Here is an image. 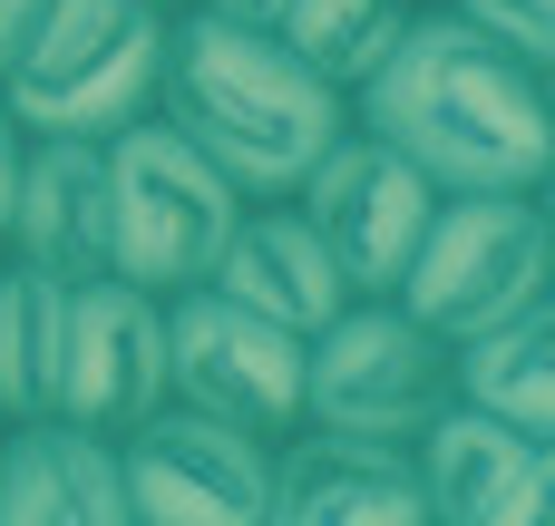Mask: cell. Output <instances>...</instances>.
I'll use <instances>...</instances> for the list:
<instances>
[{
    "mask_svg": "<svg viewBox=\"0 0 555 526\" xmlns=\"http://www.w3.org/2000/svg\"><path fill=\"white\" fill-rule=\"evenodd\" d=\"M351 127H371L390 156H410L439 195H546L555 166L546 68L498 49L488 29L449 20L439 0H410L390 49L361 68Z\"/></svg>",
    "mask_w": 555,
    "mask_h": 526,
    "instance_id": "cell-1",
    "label": "cell"
},
{
    "mask_svg": "<svg viewBox=\"0 0 555 526\" xmlns=\"http://www.w3.org/2000/svg\"><path fill=\"white\" fill-rule=\"evenodd\" d=\"M156 117L234 195H293L312 176V156L351 127V98L332 78H312L273 29H234L215 10H166Z\"/></svg>",
    "mask_w": 555,
    "mask_h": 526,
    "instance_id": "cell-2",
    "label": "cell"
},
{
    "mask_svg": "<svg viewBox=\"0 0 555 526\" xmlns=\"http://www.w3.org/2000/svg\"><path fill=\"white\" fill-rule=\"evenodd\" d=\"M166 10L156 0H39L20 59L0 68V107L20 137H117L156 107Z\"/></svg>",
    "mask_w": 555,
    "mask_h": 526,
    "instance_id": "cell-3",
    "label": "cell"
},
{
    "mask_svg": "<svg viewBox=\"0 0 555 526\" xmlns=\"http://www.w3.org/2000/svg\"><path fill=\"white\" fill-rule=\"evenodd\" d=\"M107 146V273L146 283V293H195L244 215V195L146 107L127 117Z\"/></svg>",
    "mask_w": 555,
    "mask_h": 526,
    "instance_id": "cell-4",
    "label": "cell"
},
{
    "mask_svg": "<svg viewBox=\"0 0 555 526\" xmlns=\"http://www.w3.org/2000/svg\"><path fill=\"white\" fill-rule=\"evenodd\" d=\"M546 195H439L390 293L439 342H468V332L546 303Z\"/></svg>",
    "mask_w": 555,
    "mask_h": 526,
    "instance_id": "cell-5",
    "label": "cell"
},
{
    "mask_svg": "<svg viewBox=\"0 0 555 526\" xmlns=\"http://www.w3.org/2000/svg\"><path fill=\"white\" fill-rule=\"evenodd\" d=\"M449 400V342L400 303V293H351L312 342H302V420L400 439Z\"/></svg>",
    "mask_w": 555,
    "mask_h": 526,
    "instance_id": "cell-6",
    "label": "cell"
},
{
    "mask_svg": "<svg viewBox=\"0 0 555 526\" xmlns=\"http://www.w3.org/2000/svg\"><path fill=\"white\" fill-rule=\"evenodd\" d=\"M117 478H127V526H263L273 439L156 400L146 420L117 429Z\"/></svg>",
    "mask_w": 555,
    "mask_h": 526,
    "instance_id": "cell-7",
    "label": "cell"
},
{
    "mask_svg": "<svg viewBox=\"0 0 555 526\" xmlns=\"http://www.w3.org/2000/svg\"><path fill=\"white\" fill-rule=\"evenodd\" d=\"M166 400L234 420L254 439H283L302 420V332L224 303L215 283L166 293Z\"/></svg>",
    "mask_w": 555,
    "mask_h": 526,
    "instance_id": "cell-8",
    "label": "cell"
},
{
    "mask_svg": "<svg viewBox=\"0 0 555 526\" xmlns=\"http://www.w3.org/2000/svg\"><path fill=\"white\" fill-rule=\"evenodd\" d=\"M293 205L332 244V264H341L351 293H390L400 264H410V244H420V224H429V205H439V185L410 156H390L371 127H341L312 156V176L293 185Z\"/></svg>",
    "mask_w": 555,
    "mask_h": 526,
    "instance_id": "cell-9",
    "label": "cell"
},
{
    "mask_svg": "<svg viewBox=\"0 0 555 526\" xmlns=\"http://www.w3.org/2000/svg\"><path fill=\"white\" fill-rule=\"evenodd\" d=\"M166 400V293L127 283V273H88L68 283V322H59V381L49 410L88 420V429H127Z\"/></svg>",
    "mask_w": 555,
    "mask_h": 526,
    "instance_id": "cell-10",
    "label": "cell"
},
{
    "mask_svg": "<svg viewBox=\"0 0 555 526\" xmlns=\"http://www.w3.org/2000/svg\"><path fill=\"white\" fill-rule=\"evenodd\" d=\"M410 478L429 526H537L555 498V439L507 429L468 400H439L410 429Z\"/></svg>",
    "mask_w": 555,
    "mask_h": 526,
    "instance_id": "cell-11",
    "label": "cell"
},
{
    "mask_svg": "<svg viewBox=\"0 0 555 526\" xmlns=\"http://www.w3.org/2000/svg\"><path fill=\"white\" fill-rule=\"evenodd\" d=\"M263 526H429V517H420V478H410V449L400 439L293 420L273 439Z\"/></svg>",
    "mask_w": 555,
    "mask_h": 526,
    "instance_id": "cell-12",
    "label": "cell"
},
{
    "mask_svg": "<svg viewBox=\"0 0 555 526\" xmlns=\"http://www.w3.org/2000/svg\"><path fill=\"white\" fill-rule=\"evenodd\" d=\"M0 254L10 264H39L59 283L107 273V146L98 137H20Z\"/></svg>",
    "mask_w": 555,
    "mask_h": 526,
    "instance_id": "cell-13",
    "label": "cell"
},
{
    "mask_svg": "<svg viewBox=\"0 0 555 526\" xmlns=\"http://www.w3.org/2000/svg\"><path fill=\"white\" fill-rule=\"evenodd\" d=\"M224 303H244V312H263V322H283V332H322L341 303H351V283H341V264H332V244L302 224V205L293 195H244V215H234V234H224V254H215V273H205Z\"/></svg>",
    "mask_w": 555,
    "mask_h": 526,
    "instance_id": "cell-14",
    "label": "cell"
},
{
    "mask_svg": "<svg viewBox=\"0 0 555 526\" xmlns=\"http://www.w3.org/2000/svg\"><path fill=\"white\" fill-rule=\"evenodd\" d=\"M0 526H127L117 439L88 420H0Z\"/></svg>",
    "mask_w": 555,
    "mask_h": 526,
    "instance_id": "cell-15",
    "label": "cell"
},
{
    "mask_svg": "<svg viewBox=\"0 0 555 526\" xmlns=\"http://www.w3.org/2000/svg\"><path fill=\"white\" fill-rule=\"evenodd\" d=\"M449 400L555 439V303H527V312L449 342Z\"/></svg>",
    "mask_w": 555,
    "mask_h": 526,
    "instance_id": "cell-16",
    "label": "cell"
},
{
    "mask_svg": "<svg viewBox=\"0 0 555 526\" xmlns=\"http://www.w3.org/2000/svg\"><path fill=\"white\" fill-rule=\"evenodd\" d=\"M59 322H68V283L0 254V420H39V410H49Z\"/></svg>",
    "mask_w": 555,
    "mask_h": 526,
    "instance_id": "cell-17",
    "label": "cell"
},
{
    "mask_svg": "<svg viewBox=\"0 0 555 526\" xmlns=\"http://www.w3.org/2000/svg\"><path fill=\"white\" fill-rule=\"evenodd\" d=\"M410 20V0H283V20H273V39L312 68V78H332L341 98L361 88V68L390 49V29Z\"/></svg>",
    "mask_w": 555,
    "mask_h": 526,
    "instance_id": "cell-18",
    "label": "cell"
},
{
    "mask_svg": "<svg viewBox=\"0 0 555 526\" xmlns=\"http://www.w3.org/2000/svg\"><path fill=\"white\" fill-rule=\"evenodd\" d=\"M449 20H468V29H488L498 49H517V59H555V0H439Z\"/></svg>",
    "mask_w": 555,
    "mask_h": 526,
    "instance_id": "cell-19",
    "label": "cell"
},
{
    "mask_svg": "<svg viewBox=\"0 0 555 526\" xmlns=\"http://www.w3.org/2000/svg\"><path fill=\"white\" fill-rule=\"evenodd\" d=\"M185 10H215V20H234V29H273V20H283V0H185Z\"/></svg>",
    "mask_w": 555,
    "mask_h": 526,
    "instance_id": "cell-20",
    "label": "cell"
},
{
    "mask_svg": "<svg viewBox=\"0 0 555 526\" xmlns=\"http://www.w3.org/2000/svg\"><path fill=\"white\" fill-rule=\"evenodd\" d=\"M29 10H39V0H0V68L20 59V29H29Z\"/></svg>",
    "mask_w": 555,
    "mask_h": 526,
    "instance_id": "cell-21",
    "label": "cell"
},
{
    "mask_svg": "<svg viewBox=\"0 0 555 526\" xmlns=\"http://www.w3.org/2000/svg\"><path fill=\"white\" fill-rule=\"evenodd\" d=\"M10 176H20V117L0 107V215H10Z\"/></svg>",
    "mask_w": 555,
    "mask_h": 526,
    "instance_id": "cell-22",
    "label": "cell"
},
{
    "mask_svg": "<svg viewBox=\"0 0 555 526\" xmlns=\"http://www.w3.org/2000/svg\"><path fill=\"white\" fill-rule=\"evenodd\" d=\"M156 10H185V0H156Z\"/></svg>",
    "mask_w": 555,
    "mask_h": 526,
    "instance_id": "cell-23",
    "label": "cell"
}]
</instances>
